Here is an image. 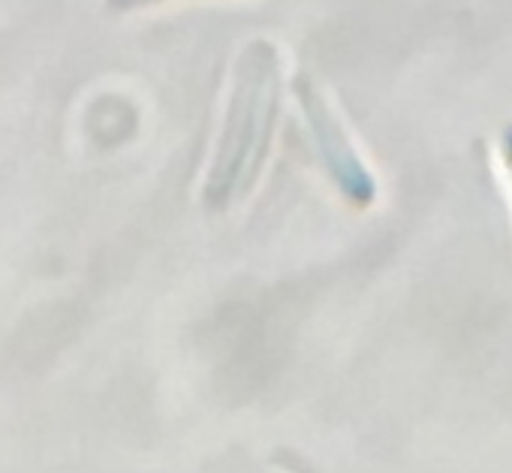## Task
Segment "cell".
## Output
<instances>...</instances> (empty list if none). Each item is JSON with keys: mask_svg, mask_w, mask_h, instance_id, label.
I'll return each mask as SVG.
<instances>
[{"mask_svg": "<svg viewBox=\"0 0 512 473\" xmlns=\"http://www.w3.org/2000/svg\"><path fill=\"white\" fill-rule=\"evenodd\" d=\"M278 109L281 55L275 43L256 40L238 55L235 64L226 121L202 190V202L208 211H226L235 196L250 190L266 163Z\"/></svg>", "mask_w": 512, "mask_h": 473, "instance_id": "1", "label": "cell"}, {"mask_svg": "<svg viewBox=\"0 0 512 473\" xmlns=\"http://www.w3.org/2000/svg\"><path fill=\"white\" fill-rule=\"evenodd\" d=\"M293 91H296L299 106L305 112V121H308V130L314 136V148H317L323 169L329 172L335 187L344 193V199H350L359 208H368L377 199V181L368 172V166L362 163V157L353 151L341 121L335 118V112L323 100L320 88L311 82L308 73H299L293 82Z\"/></svg>", "mask_w": 512, "mask_h": 473, "instance_id": "2", "label": "cell"}, {"mask_svg": "<svg viewBox=\"0 0 512 473\" xmlns=\"http://www.w3.org/2000/svg\"><path fill=\"white\" fill-rule=\"evenodd\" d=\"M109 10H139V7H151V4H163V0H106Z\"/></svg>", "mask_w": 512, "mask_h": 473, "instance_id": "3", "label": "cell"}, {"mask_svg": "<svg viewBox=\"0 0 512 473\" xmlns=\"http://www.w3.org/2000/svg\"><path fill=\"white\" fill-rule=\"evenodd\" d=\"M503 160H506V169L512 175V127L503 133Z\"/></svg>", "mask_w": 512, "mask_h": 473, "instance_id": "4", "label": "cell"}]
</instances>
